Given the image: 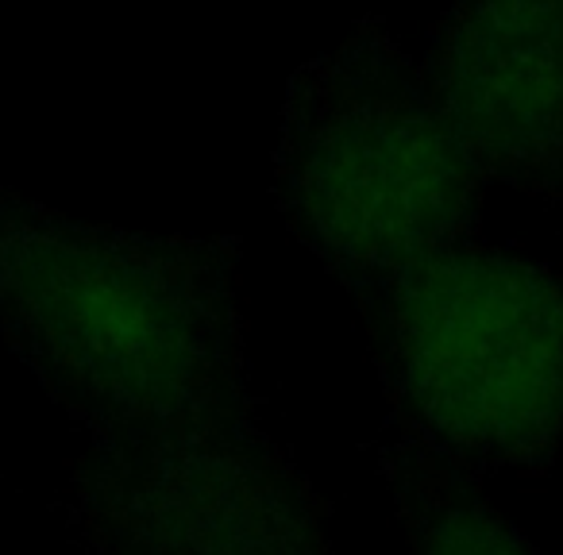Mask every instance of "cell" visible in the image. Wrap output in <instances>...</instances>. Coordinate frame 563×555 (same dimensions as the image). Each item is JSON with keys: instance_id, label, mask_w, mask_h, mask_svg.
<instances>
[{"instance_id": "6da1fadb", "label": "cell", "mask_w": 563, "mask_h": 555, "mask_svg": "<svg viewBox=\"0 0 563 555\" xmlns=\"http://www.w3.org/2000/svg\"><path fill=\"white\" fill-rule=\"evenodd\" d=\"M0 336L89 444L263 432L232 240L120 232L0 189Z\"/></svg>"}, {"instance_id": "7a4b0ae2", "label": "cell", "mask_w": 563, "mask_h": 555, "mask_svg": "<svg viewBox=\"0 0 563 555\" xmlns=\"http://www.w3.org/2000/svg\"><path fill=\"white\" fill-rule=\"evenodd\" d=\"M478 178L440 116L421 63L360 27L290 81L274 147V201L347 293L463 247Z\"/></svg>"}, {"instance_id": "3957f363", "label": "cell", "mask_w": 563, "mask_h": 555, "mask_svg": "<svg viewBox=\"0 0 563 555\" xmlns=\"http://www.w3.org/2000/svg\"><path fill=\"white\" fill-rule=\"evenodd\" d=\"M394 424L467 470L548 467L563 436V278L475 243L352 290Z\"/></svg>"}, {"instance_id": "277c9868", "label": "cell", "mask_w": 563, "mask_h": 555, "mask_svg": "<svg viewBox=\"0 0 563 555\" xmlns=\"http://www.w3.org/2000/svg\"><path fill=\"white\" fill-rule=\"evenodd\" d=\"M70 498L93 555H336L321 498L266 429L89 444Z\"/></svg>"}, {"instance_id": "5b68a950", "label": "cell", "mask_w": 563, "mask_h": 555, "mask_svg": "<svg viewBox=\"0 0 563 555\" xmlns=\"http://www.w3.org/2000/svg\"><path fill=\"white\" fill-rule=\"evenodd\" d=\"M421 74L478 178L563 209V4L452 9Z\"/></svg>"}, {"instance_id": "8992f818", "label": "cell", "mask_w": 563, "mask_h": 555, "mask_svg": "<svg viewBox=\"0 0 563 555\" xmlns=\"http://www.w3.org/2000/svg\"><path fill=\"white\" fill-rule=\"evenodd\" d=\"M409 555H537L478 493L475 478L401 432L378 444Z\"/></svg>"}]
</instances>
